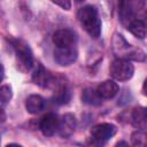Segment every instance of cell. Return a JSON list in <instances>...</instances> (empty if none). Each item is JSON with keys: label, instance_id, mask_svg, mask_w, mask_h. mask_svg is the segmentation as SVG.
<instances>
[{"label": "cell", "instance_id": "6da1fadb", "mask_svg": "<svg viewBox=\"0 0 147 147\" xmlns=\"http://www.w3.org/2000/svg\"><path fill=\"white\" fill-rule=\"evenodd\" d=\"M78 20L79 23L82 24V26L84 28V30L94 39L100 37L101 33V20L99 17L98 10L95 9V7L87 5L84 6L83 8H80L78 10Z\"/></svg>", "mask_w": 147, "mask_h": 147}, {"label": "cell", "instance_id": "7a4b0ae2", "mask_svg": "<svg viewBox=\"0 0 147 147\" xmlns=\"http://www.w3.org/2000/svg\"><path fill=\"white\" fill-rule=\"evenodd\" d=\"M113 49L116 56L118 59H125V60H133L138 62H142L146 60V54L142 49L133 47L130 45L122 34L115 33L114 40H113Z\"/></svg>", "mask_w": 147, "mask_h": 147}, {"label": "cell", "instance_id": "3957f363", "mask_svg": "<svg viewBox=\"0 0 147 147\" xmlns=\"http://www.w3.org/2000/svg\"><path fill=\"white\" fill-rule=\"evenodd\" d=\"M146 0H119V20L123 25L136 20L141 18L140 15L145 14Z\"/></svg>", "mask_w": 147, "mask_h": 147}, {"label": "cell", "instance_id": "277c9868", "mask_svg": "<svg viewBox=\"0 0 147 147\" xmlns=\"http://www.w3.org/2000/svg\"><path fill=\"white\" fill-rule=\"evenodd\" d=\"M10 42L14 47L20 69L22 71H28L33 67V54L29 45L21 39H10Z\"/></svg>", "mask_w": 147, "mask_h": 147}, {"label": "cell", "instance_id": "5b68a950", "mask_svg": "<svg viewBox=\"0 0 147 147\" xmlns=\"http://www.w3.org/2000/svg\"><path fill=\"white\" fill-rule=\"evenodd\" d=\"M110 76L119 82H126L132 78L134 72V67L130 62V60L125 59H116L109 68Z\"/></svg>", "mask_w": 147, "mask_h": 147}, {"label": "cell", "instance_id": "8992f818", "mask_svg": "<svg viewBox=\"0 0 147 147\" xmlns=\"http://www.w3.org/2000/svg\"><path fill=\"white\" fill-rule=\"evenodd\" d=\"M117 129L111 123H100L94 125L91 129V137L92 140L95 144L102 145L106 141H108L110 138H113L116 133Z\"/></svg>", "mask_w": 147, "mask_h": 147}, {"label": "cell", "instance_id": "52a82bcc", "mask_svg": "<svg viewBox=\"0 0 147 147\" xmlns=\"http://www.w3.org/2000/svg\"><path fill=\"white\" fill-rule=\"evenodd\" d=\"M78 53L75 46L72 47H56L54 51V60L62 67H68L77 60Z\"/></svg>", "mask_w": 147, "mask_h": 147}, {"label": "cell", "instance_id": "ba28073f", "mask_svg": "<svg viewBox=\"0 0 147 147\" xmlns=\"http://www.w3.org/2000/svg\"><path fill=\"white\" fill-rule=\"evenodd\" d=\"M32 80L34 82V84H37L40 87L53 88L56 83V77H54L52 74H49L41 64H37V67L32 74Z\"/></svg>", "mask_w": 147, "mask_h": 147}, {"label": "cell", "instance_id": "9c48e42d", "mask_svg": "<svg viewBox=\"0 0 147 147\" xmlns=\"http://www.w3.org/2000/svg\"><path fill=\"white\" fill-rule=\"evenodd\" d=\"M53 42L56 47H72L77 42V36L70 29H60L54 32Z\"/></svg>", "mask_w": 147, "mask_h": 147}, {"label": "cell", "instance_id": "30bf717a", "mask_svg": "<svg viewBox=\"0 0 147 147\" xmlns=\"http://www.w3.org/2000/svg\"><path fill=\"white\" fill-rule=\"evenodd\" d=\"M77 126V119L75 115L68 113L62 116V118L59 121V127L57 132L62 138H69L76 130Z\"/></svg>", "mask_w": 147, "mask_h": 147}, {"label": "cell", "instance_id": "8fae6325", "mask_svg": "<svg viewBox=\"0 0 147 147\" xmlns=\"http://www.w3.org/2000/svg\"><path fill=\"white\" fill-rule=\"evenodd\" d=\"M59 121L60 119L57 118V116L53 113H48V114L44 115L39 122V129H40L41 133L46 137L53 136L57 131Z\"/></svg>", "mask_w": 147, "mask_h": 147}, {"label": "cell", "instance_id": "7c38bea8", "mask_svg": "<svg viewBox=\"0 0 147 147\" xmlns=\"http://www.w3.org/2000/svg\"><path fill=\"white\" fill-rule=\"evenodd\" d=\"M54 91V96L53 100L55 103L57 105H65L69 102L70 100V91L67 86V84L64 83V80H59L56 78V83L54 85V87L52 88Z\"/></svg>", "mask_w": 147, "mask_h": 147}, {"label": "cell", "instance_id": "4fadbf2b", "mask_svg": "<svg viewBox=\"0 0 147 147\" xmlns=\"http://www.w3.org/2000/svg\"><path fill=\"white\" fill-rule=\"evenodd\" d=\"M118 91L119 87L114 80H105L96 88V93L101 99H111L118 93Z\"/></svg>", "mask_w": 147, "mask_h": 147}, {"label": "cell", "instance_id": "5bb4252c", "mask_svg": "<svg viewBox=\"0 0 147 147\" xmlns=\"http://www.w3.org/2000/svg\"><path fill=\"white\" fill-rule=\"evenodd\" d=\"M25 108L32 115L39 114L45 108V100L39 94H31L25 100Z\"/></svg>", "mask_w": 147, "mask_h": 147}, {"label": "cell", "instance_id": "9a60e30c", "mask_svg": "<svg viewBox=\"0 0 147 147\" xmlns=\"http://www.w3.org/2000/svg\"><path fill=\"white\" fill-rule=\"evenodd\" d=\"M131 123L133 126H136L138 130L146 129L147 125V116H146V109L144 107H137L131 113Z\"/></svg>", "mask_w": 147, "mask_h": 147}, {"label": "cell", "instance_id": "2e32d148", "mask_svg": "<svg viewBox=\"0 0 147 147\" xmlns=\"http://www.w3.org/2000/svg\"><path fill=\"white\" fill-rule=\"evenodd\" d=\"M126 29L139 39H144L146 37V23L142 18H136L131 21L127 24Z\"/></svg>", "mask_w": 147, "mask_h": 147}, {"label": "cell", "instance_id": "e0dca14e", "mask_svg": "<svg viewBox=\"0 0 147 147\" xmlns=\"http://www.w3.org/2000/svg\"><path fill=\"white\" fill-rule=\"evenodd\" d=\"M82 101L91 105V106H99L102 102V99L96 93V90L93 88H85L82 93Z\"/></svg>", "mask_w": 147, "mask_h": 147}, {"label": "cell", "instance_id": "ac0fdd59", "mask_svg": "<svg viewBox=\"0 0 147 147\" xmlns=\"http://www.w3.org/2000/svg\"><path fill=\"white\" fill-rule=\"evenodd\" d=\"M13 96V91L9 85H3L0 87V109H3L10 101Z\"/></svg>", "mask_w": 147, "mask_h": 147}, {"label": "cell", "instance_id": "d6986e66", "mask_svg": "<svg viewBox=\"0 0 147 147\" xmlns=\"http://www.w3.org/2000/svg\"><path fill=\"white\" fill-rule=\"evenodd\" d=\"M131 141L133 146H141L146 145V133L144 130H137L131 136Z\"/></svg>", "mask_w": 147, "mask_h": 147}, {"label": "cell", "instance_id": "ffe728a7", "mask_svg": "<svg viewBox=\"0 0 147 147\" xmlns=\"http://www.w3.org/2000/svg\"><path fill=\"white\" fill-rule=\"evenodd\" d=\"M52 1L65 10H69L71 8V0H52Z\"/></svg>", "mask_w": 147, "mask_h": 147}, {"label": "cell", "instance_id": "44dd1931", "mask_svg": "<svg viewBox=\"0 0 147 147\" xmlns=\"http://www.w3.org/2000/svg\"><path fill=\"white\" fill-rule=\"evenodd\" d=\"M3 76H5V69H3V65L0 63V83L3 79Z\"/></svg>", "mask_w": 147, "mask_h": 147}, {"label": "cell", "instance_id": "7402d4cb", "mask_svg": "<svg viewBox=\"0 0 147 147\" xmlns=\"http://www.w3.org/2000/svg\"><path fill=\"white\" fill-rule=\"evenodd\" d=\"M77 2H83V1H85V0H76Z\"/></svg>", "mask_w": 147, "mask_h": 147}]
</instances>
